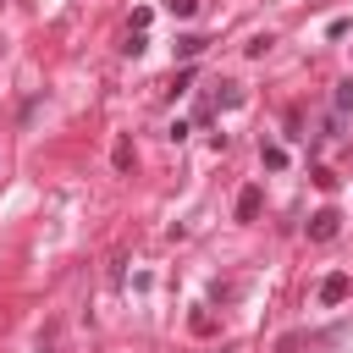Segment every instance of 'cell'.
<instances>
[{"label":"cell","mask_w":353,"mask_h":353,"mask_svg":"<svg viewBox=\"0 0 353 353\" xmlns=\"http://www.w3.org/2000/svg\"><path fill=\"white\" fill-rule=\"evenodd\" d=\"M347 292H353V281H347L342 270H331V276L320 281V292H314V298H320V303H347Z\"/></svg>","instance_id":"cell-2"},{"label":"cell","mask_w":353,"mask_h":353,"mask_svg":"<svg viewBox=\"0 0 353 353\" xmlns=\"http://www.w3.org/2000/svg\"><path fill=\"white\" fill-rule=\"evenodd\" d=\"M39 353H55V347H50V342H39Z\"/></svg>","instance_id":"cell-12"},{"label":"cell","mask_w":353,"mask_h":353,"mask_svg":"<svg viewBox=\"0 0 353 353\" xmlns=\"http://www.w3.org/2000/svg\"><path fill=\"white\" fill-rule=\"evenodd\" d=\"M281 353H298V347H292V342H281Z\"/></svg>","instance_id":"cell-13"},{"label":"cell","mask_w":353,"mask_h":353,"mask_svg":"<svg viewBox=\"0 0 353 353\" xmlns=\"http://www.w3.org/2000/svg\"><path fill=\"white\" fill-rule=\"evenodd\" d=\"M336 232H342V215H336V210H331V204H325V210H314V215H309V237H314V243H331V237H336Z\"/></svg>","instance_id":"cell-1"},{"label":"cell","mask_w":353,"mask_h":353,"mask_svg":"<svg viewBox=\"0 0 353 353\" xmlns=\"http://www.w3.org/2000/svg\"><path fill=\"white\" fill-rule=\"evenodd\" d=\"M347 110H353V77L336 83V116H347Z\"/></svg>","instance_id":"cell-6"},{"label":"cell","mask_w":353,"mask_h":353,"mask_svg":"<svg viewBox=\"0 0 353 353\" xmlns=\"http://www.w3.org/2000/svg\"><path fill=\"white\" fill-rule=\"evenodd\" d=\"M121 50H127V55H143V50H149V39H143V33H127V44H121Z\"/></svg>","instance_id":"cell-10"},{"label":"cell","mask_w":353,"mask_h":353,"mask_svg":"<svg viewBox=\"0 0 353 353\" xmlns=\"http://www.w3.org/2000/svg\"><path fill=\"white\" fill-rule=\"evenodd\" d=\"M270 44H276V39H270V33H259V39H248V44H243V55H254V61H259Z\"/></svg>","instance_id":"cell-8"},{"label":"cell","mask_w":353,"mask_h":353,"mask_svg":"<svg viewBox=\"0 0 353 353\" xmlns=\"http://www.w3.org/2000/svg\"><path fill=\"white\" fill-rule=\"evenodd\" d=\"M199 50H204V39H193V33H188V39H176V55H182V61H193Z\"/></svg>","instance_id":"cell-7"},{"label":"cell","mask_w":353,"mask_h":353,"mask_svg":"<svg viewBox=\"0 0 353 353\" xmlns=\"http://www.w3.org/2000/svg\"><path fill=\"white\" fill-rule=\"evenodd\" d=\"M265 165H270V171H281V165H287V149H281V143H270V149H265Z\"/></svg>","instance_id":"cell-9"},{"label":"cell","mask_w":353,"mask_h":353,"mask_svg":"<svg viewBox=\"0 0 353 353\" xmlns=\"http://www.w3.org/2000/svg\"><path fill=\"white\" fill-rule=\"evenodd\" d=\"M165 11H176V17H193V11H199V0H165Z\"/></svg>","instance_id":"cell-11"},{"label":"cell","mask_w":353,"mask_h":353,"mask_svg":"<svg viewBox=\"0 0 353 353\" xmlns=\"http://www.w3.org/2000/svg\"><path fill=\"white\" fill-rule=\"evenodd\" d=\"M243 99H248V94H243V83H221V105H226V110H232V105H243Z\"/></svg>","instance_id":"cell-5"},{"label":"cell","mask_w":353,"mask_h":353,"mask_svg":"<svg viewBox=\"0 0 353 353\" xmlns=\"http://www.w3.org/2000/svg\"><path fill=\"white\" fill-rule=\"evenodd\" d=\"M110 165H116V171H132V138H127V132L116 138V149H110Z\"/></svg>","instance_id":"cell-4"},{"label":"cell","mask_w":353,"mask_h":353,"mask_svg":"<svg viewBox=\"0 0 353 353\" xmlns=\"http://www.w3.org/2000/svg\"><path fill=\"white\" fill-rule=\"evenodd\" d=\"M259 204H265V193L259 188H243L237 193V221H259Z\"/></svg>","instance_id":"cell-3"}]
</instances>
